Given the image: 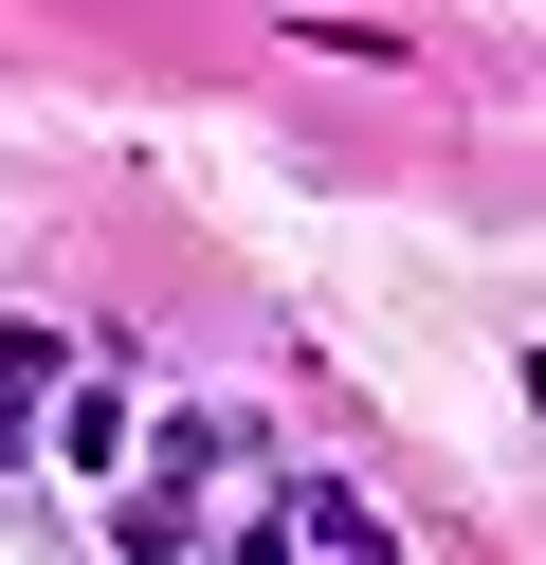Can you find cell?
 I'll use <instances>...</instances> for the list:
<instances>
[{"mask_svg": "<svg viewBox=\"0 0 546 565\" xmlns=\"http://www.w3.org/2000/svg\"><path fill=\"white\" fill-rule=\"evenodd\" d=\"M55 383H73L55 329H0V438H36V402H55Z\"/></svg>", "mask_w": 546, "mask_h": 565, "instance_id": "1", "label": "cell"}]
</instances>
